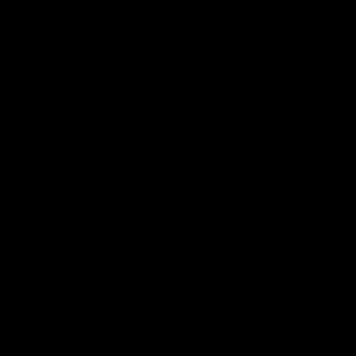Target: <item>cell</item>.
<instances>
[]
</instances>
